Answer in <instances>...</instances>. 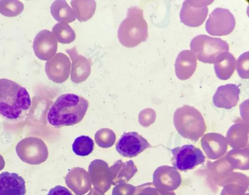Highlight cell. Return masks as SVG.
<instances>
[{
    "label": "cell",
    "mask_w": 249,
    "mask_h": 195,
    "mask_svg": "<svg viewBox=\"0 0 249 195\" xmlns=\"http://www.w3.org/2000/svg\"><path fill=\"white\" fill-rule=\"evenodd\" d=\"M89 107L84 97L73 93L59 96L49 108L47 119L55 127L71 126L83 118Z\"/></svg>",
    "instance_id": "1"
},
{
    "label": "cell",
    "mask_w": 249,
    "mask_h": 195,
    "mask_svg": "<svg viewBox=\"0 0 249 195\" xmlns=\"http://www.w3.org/2000/svg\"><path fill=\"white\" fill-rule=\"evenodd\" d=\"M240 92L239 86L235 84L221 85L213 96V103L217 107L231 109L237 104Z\"/></svg>",
    "instance_id": "13"
},
{
    "label": "cell",
    "mask_w": 249,
    "mask_h": 195,
    "mask_svg": "<svg viewBox=\"0 0 249 195\" xmlns=\"http://www.w3.org/2000/svg\"><path fill=\"white\" fill-rule=\"evenodd\" d=\"M52 33L56 40L62 44H69L73 42L76 37L75 33L70 25L59 22L52 28Z\"/></svg>",
    "instance_id": "19"
},
{
    "label": "cell",
    "mask_w": 249,
    "mask_h": 195,
    "mask_svg": "<svg viewBox=\"0 0 249 195\" xmlns=\"http://www.w3.org/2000/svg\"><path fill=\"white\" fill-rule=\"evenodd\" d=\"M47 195H73L67 188L61 185H57L51 188Z\"/></svg>",
    "instance_id": "24"
},
{
    "label": "cell",
    "mask_w": 249,
    "mask_h": 195,
    "mask_svg": "<svg viewBox=\"0 0 249 195\" xmlns=\"http://www.w3.org/2000/svg\"><path fill=\"white\" fill-rule=\"evenodd\" d=\"M249 52L241 54L237 60L236 69L239 77L243 79L249 78Z\"/></svg>",
    "instance_id": "23"
},
{
    "label": "cell",
    "mask_w": 249,
    "mask_h": 195,
    "mask_svg": "<svg viewBox=\"0 0 249 195\" xmlns=\"http://www.w3.org/2000/svg\"><path fill=\"white\" fill-rule=\"evenodd\" d=\"M196 58L189 50L181 51L176 58L175 70L177 78L182 80L190 78L196 68Z\"/></svg>",
    "instance_id": "15"
},
{
    "label": "cell",
    "mask_w": 249,
    "mask_h": 195,
    "mask_svg": "<svg viewBox=\"0 0 249 195\" xmlns=\"http://www.w3.org/2000/svg\"><path fill=\"white\" fill-rule=\"evenodd\" d=\"M235 25L234 17L230 10L216 8L210 14L205 24V29L211 35L221 36L230 34Z\"/></svg>",
    "instance_id": "6"
},
{
    "label": "cell",
    "mask_w": 249,
    "mask_h": 195,
    "mask_svg": "<svg viewBox=\"0 0 249 195\" xmlns=\"http://www.w3.org/2000/svg\"><path fill=\"white\" fill-rule=\"evenodd\" d=\"M71 5L75 18L80 21H85L93 16L96 7L95 0H73Z\"/></svg>",
    "instance_id": "18"
},
{
    "label": "cell",
    "mask_w": 249,
    "mask_h": 195,
    "mask_svg": "<svg viewBox=\"0 0 249 195\" xmlns=\"http://www.w3.org/2000/svg\"><path fill=\"white\" fill-rule=\"evenodd\" d=\"M131 195H176L173 191H167L157 187L153 182H147L135 187Z\"/></svg>",
    "instance_id": "21"
},
{
    "label": "cell",
    "mask_w": 249,
    "mask_h": 195,
    "mask_svg": "<svg viewBox=\"0 0 249 195\" xmlns=\"http://www.w3.org/2000/svg\"><path fill=\"white\" fill-rule=\"evenodd\" d=\"M151 147L148 141L136 132L124 133L118 140L116 149L124 157L137 156L147 148Z\"/></svg>",
    "instance_id": "8"
},
{
    "label": "cell",
    "mask_w": 249,
    "mask_h": 195,
    "mask_svg": "<svg viewBox=\"0 0 249 195\" xmlns=\"http://www.w3.org/2000/svg\"><path fill=\"white\" fill-rule=\"evenodd\" d=\"M25 182L16 173L3 172L0 174V195H25Z\"/></svg>",
    "instance_id": "14"
},
{
    "label": "cell",
    "mask_w": 249,
    "mask_h": 195,
    "mask_svg": "<svg viewBox=\"0 0 249 195\" xmlns=\"http://www.w3.org/2000/svg\"><path fill=\"white\" fill-rule=\"evenodd\" d=\"M31 104L30 95L25 88L13 80L0 79V115L16 119Z\"/></svg>",
    "instance_id": "2"
},
{
    "label": "cell",
    "mask_w": 249,
    "mask_h": 195,
    "mask_svg": "<svg viewBox=\"0 0 249 195\" xmlns=\"http://www.w3.org/2000/svg\"><path fill=\"white\" fill-rule=\"evenodd\" d=\"M190 46L197 59L203 63H214L216 58L224 52H228V43L218 38L199 35L191 40Z\"/></svg>",
    "instance_id": "4"
},
{
    "label": "cell",
    "mask_w": 249,
    "mask_h": 195,
    "mask_svg": "<svg viewBox=\"0 0 249 195\" xmlns=\"http://www.w3.org/2000/svg\"><path fill=\"white\" fill-rule=\"evenodd\" d=\"M71 61L64 53H57L45 63V71L49 79L60 83L69 78L71 71Z\"/></svg>",
    "instance_id": "9"
},
{
    "label": "cell",
    "mask_w": 249,
    "mask_h": 195,
    "mask_svg": "<svg viewBox=\"0 0 249 195\" xmlns=\"http://www.w3.org/2000/svg\"><path fill=\"white\" fill-rule=\"evenodd\" d=\"M153 183L161 189L173 191L180 185V176L173 167L167 166H160L154 172Z\"/></svg>",
    "instance_id": "12"
},
{
    "label": "cell",
    "mask_w": 249,
    "mask_h": 195,
    "mask_svg": "<svg viewBox=\"0 0 249 195\" xmlns=\"http://www.w3.org/2000/svg\"><path fill=\"white\" fill-rule=\"evenodd\" d=\"M172 164L174 168L186 171L193 169L205 161L202 151L191 144H186L172 149Z\"/></svg>",
    "instance_id": "5"
},
{
    "label": "cell",
    "mask_w": 249,
    "mask_h": 195,
    "mask_svg": "<svg viewBox=\"0 0 249 195\" xmlns=\"http://www.w3.org/2000/svg\"><path fill=\"white\" fill-rule=\"evenodd\" d=\"M66 52L72 61L71 80L76 83L84 82L88 78L91 72L90 59L79 55L75 46L66 49Z\"/></svg>",
    "instance_id": "11"
},
{
    "label": "cell",
    "mask_w": 249,
    "mask_h": 195,
    "mask_svg": "<svg viewBox=\"0 0 249 195\" xmlns=\"http://www.w3.org/2000/svg\"><path fill=\"white\" fill-rule=\"evenodd\" d=\"M33 47L36 56L42 60H49L53 57L57 50V42L53 33L44 29L36 36Z\"/></svg>",
    "instance_id": "10"
},
{
    "label": "cell",
    "mask_w": 249,
    "mask_h": 195,
    "mask_svg": "<svg viewBox=\"0 0 249 195\" xmlns=\"http://www.w3.org/2000/svg\"><path fill=\"white\" fill-rule=\"evenodd\" d=\"M94 142L89 136L82 135L76 137L72 144V150L76 155L85 156L92 152Z\"/></svg>",
    "instance_id": "20"
},
{
    "label": "cell",
    "mask_w": 249,
    "mask_h": 195,
    "mask_svg": "<svg viewBox=\"0 0 249 195\" xmlns=\"http://www.w3.org/2000/svg\"><path fill=\"white\" fill-rule=\"evenodd\" d=\"M23 4L18 0H0V13L8 17L19 15L23 10Z\"/></svg>",
    "instance_id": "22"
},
{
    "label": "cell",
    "mask_w": 249,
    "mask_h": 195,
    "mask_svg": "<svg viewBox=\"0 0 249 195\" xmlns=\"http://www.w3.org/2000/svg\"><path fill=\"white\" fill-rule=\"evenodd\" d=\"M117 35L121 44L127 48L136 47L147 40L148 25L142 9L138 6L128 9L126 18L119 26Z\"/></svg>",
    "instance_id": "3"
},
{
    "label": "cell",
    "mask_w": 249,
    "mask_h": 195,
    "mask_svg": "<svg viewBox=\"0 0 249 195\" xmlns=\"http://www.w3.org/2000/svg\"><path fill=\"white\" fill-rule=\"evenodd\" d=\"M236 67L235 57L228 52L221 53L214 62V70L217 77L221 80L228 79Z\"/></svg>",
    "instance_id": "16"
},
{
    "label": "cell",
    "mask_w": 249,
    "mask_h": 195,
    "mask_svg": "<svg viewBox=\"0 0 249 195\" xmlns=\"http://www.w3.org/2000/svg\"><path fill=\"white\" fill-rule=\"evenodd\" d=\"M213 0H186L183 2L179 17L184 24L192 27L200 26L205 21L208 13V6Z\"/></svg>",
    "instance_id": "7"
},
{
    "label": "cell",
    "mask_w": 249,
    "mask_h": 195,
    "mask_svg": "<svg viewBox=\"0 0 249 195\" xmlns=\"http://www.w3.org/2000/svg\"><path fill=\"white\" fill-rule=\"evenodd\" d=\"M50 11L53 17L60 22L70 23L76 19L72 9L66 0L53 1L51 5Z\"/></svg>",
    "instance_id": "17"
}]
</instances>
